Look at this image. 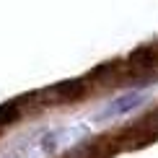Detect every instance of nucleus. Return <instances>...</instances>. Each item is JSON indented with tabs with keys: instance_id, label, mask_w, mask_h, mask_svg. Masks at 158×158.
Masks as SVG:
<instances>
[{
	"instance_id": "7ed1b4c3",
	"label": "nucleus",
	"mask_w": 158,
	"mask_h": 158,
	"mask_svg": "<svg viewBox=\"0 0 158 158\" xmlns=\"http://www.w3.org/2000/svg\"><path fill=\"white\" fill-rule=\"evenodd\" d=\"M21 114V101H5L0 104V124H10Z\"/></svg>"
},
{
	"instance_id": "f257e3e1",
	"label": "nucleus",
	"mask_w": 158,
	"mask_h": 158,
	"mask_svg": "<svg viewBox=\"0 0 158 158\" xmlns=\"http://www.w3.org/2000/svg\"><path fill=\"white\" fill-rule=\"evenodd\" d=\"M143 101H145V94H143V91H130V94H124V96H119V98H114V101H111L109 106L96 117V119H98V122L114 119V117L127 114V111H132L135 106H140Z\"/></svg>"
},
{
	"instance_id": "f03ea898",
	"label": "nucleus",
	"mask_w": 158,
	"mask_h": 158,
	"mask_svg": "<svg viewBox=\"0 0 158 158\" xmlns=\"http://www.w3.org/2000/svg\"><path fill=\"white\" fill-rule=\"evenodd\" d=\"M83 88H85L83 81H62V83L52 85L47 91V96H52L49 101H75L83 94Z\"/></svg>"
}]
</instances>
